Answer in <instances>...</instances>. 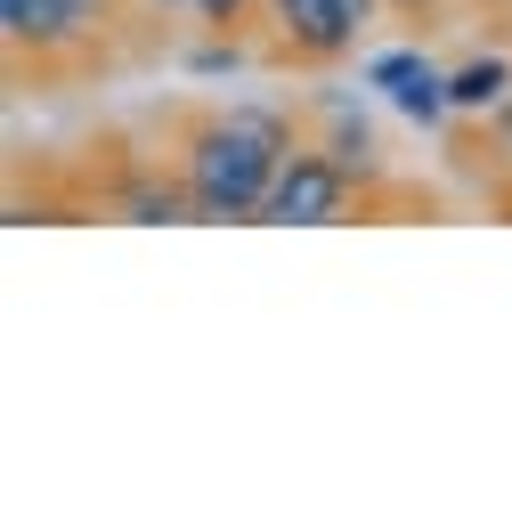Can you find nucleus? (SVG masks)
Wrapping results in <instances>:
<instances>
[{
	"label": "nucleus",
	"mask_w": 512,
	"mask_h": 512,
	"mask_svg": "<svg viewBox=\"0 0 512 512\" xmlns=\"http://www.w3.org/2000/svg\"><path fill=\"white\" fill-rule=\"evenodd\" d=\"M285 147L293 139H285L277 114H212V122H196L187 147H179V179L196 196V220H261Z\"/></svg>",
	"instance_id": "f257e3e1"
},
{
	"label": "nucleus",
	"mask_w": 512,
	"mask_h": 512,
	"mask_svg": "<svg viewBox=\"0 0 512 512\" xmlns=\"http://www.w3.org/2000/svg\"><path fill=\"white\" fill-rule=\"evenodd\" d=\"M342 204H350V163L334 147H285L261 220L269 228H326V220H342Z\"/></svg>",
	"instance_id": "f03ea898"
},
{
	"label": "nucleus",
	"mask_w": 512,
	"mask_h": 512,
	"mask_svg": "<svg viewBox=\"0 0 512 512\" xmlns=\"http://www.w3.org/2000/svg\"><path fill=\"white\" fill-rule=\"evenodd\" d=\"M366 17H374V0H309V9L277 33V49L293 66H342L358 49V33H366Z\"/></svg>",
	"instance_id": "7ed1b4c3"
},
{
	"label": "nucleus",
	"mask_w": 512,
	"mask_h": 512,
	"mask_svg": "<svg viewBox=\"0 0 512 512\" xmlns=\"http://www.w3.org/2000/svg\"><path fill=\"white\" fill-rule=\"evenodd\" d=\"M366 82H374V90H391V106H399L407 122H447V114H456V98H447V74L431 66V57H415V49L374 57Z\"/></svg>",
	"instance_id": "20e7f679"
},
{
	"label": "nucleus",
	"mask_w": 512,
	"mask_h": 512,
	"mask_svg": "<svg viewBox=\"0 0 512 512\" xmlns=\"http://www.w3.org/2000/svg\"><path fill=\"white\" fill-rule=\"evenodd\" d=\"M98 17L82 9V0H0V33H9V49H33V57H57L74 49Z\"/></svg>",
	"instance_id": "39448f33"
},
{
	"label": "nucleus",
	"mask_w": 512,
	"mask_h": 512,
	"mask_svg": "<svg viewBox=\"0 0 512 512\" xmlns=\"http://www.w3.org/2000/svg\"><path fill=\"white\" fill-rule=\"evenodd\" d=\"M114 212L131 228H171V220H196V196H187V179H163V171H139L131 187L114 196Z\"/></svg>",
	"instance_id": "423d86ee"
},
{
	"label": "nucleus",
	"mask_w": 512,
	"mask_h": 512,
	"mask_svg": "<svg viewBox=\"0 0 512 512\" xmlns=\"http://www.w3.org/2000/svg\"><path fill=\"white\" fill-rule=\"evenodd\" d=\"M447 98H456V114H496L504 98H512V57H472V66H456L447 74Z\"/></svg>",
	"instance_id": "0eeeda50"
},
{
	"label": "nucleus",
	"mask_w": 512,
	"mask_h": 512,
	"mask_svg": "<svg viewBox=\"0 0 512 512\" xmlns=\"http://www.w3.org/2000/svg\"><path fill=\"white\" fill-rule=\"evenodd\" d=\"M334 155H342L350 171H374V139H366V122H350V114H342V131H334Z\"/></svg>",
	"instance_id": "6e6552de"
},
{
	"label": "nucleus",
	"mask_w": 512,
	"mask_h": 512,
	"mask_svg": "<svg viewBox=\"0 0 512 512\" xmlns=\"http://www.w3.org/2000/svg\"><path fill=\"white\" fill-rule=\"evenodd\" d=\"M244 9H252V0H196V17H204L212 33H236V25H244Z\"/></svg>",
	"instance_id": "1a4fd4ad"
},
{
	"label": "nucleus",
	"mask_w": 512,
	"mask_h": 512,
	"mask_svg": "<svg viewBox=\"0 0 512 512\" xmlns=\"http://www.w3.org/2000/svg\"><path fill=\"white\" fill-rule=\"evenodd\" d=\"M261 9H269V25H277V33H285V25H293V17H301V9H309V0H261Z\"/></svg>",
	"instance_id": "9d476101"
},
{
	"label": "nucleus",
	"mask_w": 512,
	"mask_h": 512,
	"mask_svg": "<svg viewBox=\"0 0 512 512\" xmlns=\"http://www.w3.org/2000/svg\"><path fill=\"white\" fill-rule=\"evenodd\" d=\"M496 139H504V155H512V98L496 106Z\"/></svg>",
	"instance_id": "9b49d317"
},
{
	"label": "nucleus",
	"mask_w": 512,
	"mask_h": 512,
	"mask_svg": "<svg viewBox=\"0 0 512 512\" xmlns=\"http://www.w3.org/2000/svg\"><path fill=\"white\" fill-rule=\"evenodd\" d=\"M391 9H399V17H423V9H439V0H391Z\"/></svg>",
	"instance_id": "f8f14e48"
},
{
	"label": "nucleus",
	"mask_w": 512,
	"mask_h": 512,
	"mask_svg": "<svg viewBox=\"0 0 512 512\" xmlns=\"http://www.w3.org/2000/svg\"><path fill=\"white\" fill-rule=\"evenodd\" d=\"M147 9H179V0H147ZM187 9H196V0H187Z\"/></svg>",
	"instance_id": "ddd939ff"
}]
</instances>
